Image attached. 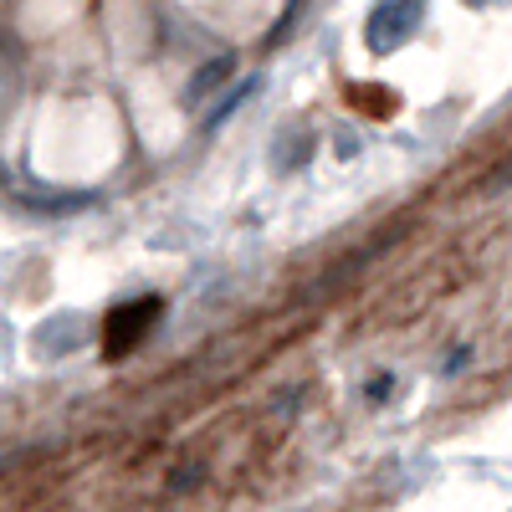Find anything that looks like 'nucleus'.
Listing matches in <instances>:
<instances>
[{
  "instance_id": "obj_1",
  "label": "nucleus",
  "mask_w": 512,
  "mask_h": 512,
  "mask_svg": "<svg viewBox=\"0 0 512 512\" xmlns=\"http://www.w3.org/2000/svg\"><path fill=\"white\" fill-rule=\"evenodd\" d=\"M159 313V303H149V297H144V303H128V308H118L108 323H103V349L118 359V354H128V349H134L139 344V333L149 328V318Z\"/></svg>"
}]
</instances>
